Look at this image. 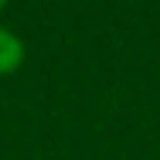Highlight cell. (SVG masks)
Segmentation results:
<instances>
[{
    "mask_svg": "<svg viewBox=\"0 0 160 160\" xmlns=\"http://www.w3.org/2000/svg\"><path fill=\"white\" fill-rule=\"evenodd\" d=\"M21 58H24V44H21V38L10 34L7 28H0V72L17 68Z\"/></svg>",
    "mask_w": 160,
    "mask_h": 160,
    "instance_id": "1",
    "label": "cell"
}]
</instances>
